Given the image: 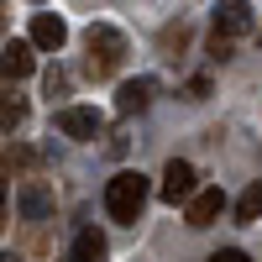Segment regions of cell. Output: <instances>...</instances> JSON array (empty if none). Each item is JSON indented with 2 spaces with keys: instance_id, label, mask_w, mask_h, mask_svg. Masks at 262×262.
<instances>
[{
  "instance_id": "6da1fadb",
  "label": "cell",
  "mask_w": 262,
  "mask_h": 262,
  "mask_svg": "<svg viewBox=\"0 0 262 262\" xmlns=\"http://www.w3.org/2000/svg\"><path fill=\"white\" fill-rule=\"evenodd\" d=\"M84 48H90V53H84V74H90V79H111L126 63V53H131L126 32H116V27H90V32H84Z\"/></svg>"
},
{
  "instance_id": "7a4b0ae2",
  "label": "cell",
  "mask_w": 262,
  "mask_h": 262,
  "mask_svg": "<svg viewBox=\"0 0 262 262\" xmlns=\"http://www.w3.org/2000/svg\"><path fill=\"white\" fill-rule=\"evenodd\" d=\"M105 210H111V221L137 226L142 210H147V179L142 173H116V179L105 184Z\"/></svg>"
},
{
  "instance_id": "3957f363",
  "label": "cell",
  "mask_w": 262,
  "mask_h": 262,
  "mask_svg": "<svg viewBox=\"0 0 262 262\" xmlns=\"http://www.w3.org/2000/svg\"><path fill=\"white\" fill-rule=\"evenodd\" d=\"M58 131L74 137V142H95L100 131H105V116L90 111V105H69V111H58Z\"/></svg>"
},
{
  "instance_id": "277c9868",
  "label": "cell",
  "mask_w": 262,
  "mask_h": 262,
  "mask_svg": "<svg viewBox=\"0 0 262 262\" xmlns=\"http://www.w3.org/2000/svg\"><path fill=\"white\" fill-rule=\"evenodd\" d=\"M215 32H221V37L252 32V6H247V0H221V6H215Z\"/></svg>"
},
{
  "instance_id": "5b68a950",
  "label": "cell",
  "mask_w": 262,
  "mask_h": 262,
  "mask_svg": "<svg viewBox=\"0 0 262 262\" xmlns=\"http://www.w3.org/2000/svg\"><path fill=\"white\" fill-rule=\"evenodd\" d=\"M63 42H69V27H63V16L37 11V16H32V48H42V53H58Z\"/></svg>"
},
{
  "instance_id": "8992f818",
  "label": "cell",
  "mask_w": 262,
  "mask_h": 262,
  "mask_svg": "<svg viewBox=\"0 0 262 262\" xmlns=\"http://www.w3.org/2000/svg\"><path fill=\"white\" fill-rule=\"evenodd\" d=\"M158 194H163L168 205H179V200H189V194H194V168H189L184 158H173V163L163 168V189H158Z\"/></svg>"
},
{
  "instance_id": "52a82bcc",
  "label": "cell",
  "mask_w": 262,
  "mask_h": 262,
  "mask_svg": "<svg viewBox=\"0 0 262 262\" xmlns=\"http://www.w3.org/2000/svg\"><path fill=\"white\" fill-rule=\"evenodd\" d=\"M226 210V194L221 189H200V194H189V226L194 231H205V226H215V215Z\"/></svg>"
},
{
  "instance_id": "ba28073f",
  "label": "cell",
  "mask_w": 262,
  "mask_h": 262,
  "mask_svg": "<svg viewBox=\"0 0 262 262\" xmlns=\"http://www.w3.org/2000/svg\"><path fill=\"white\" fill-rule=\"evenodd\" d=\"M152 95H158V84H152V79H126L121 95H116V111H121V116H142L147 105H152Z\"/></svg>"
},
{
  "instance_id": "9c48e42d",
  "label": "cell",
  "mask_w": 262,
  "mask_h": 262,
  "mask_svg": "<svg viewBox=\"0 0 262 262\" xmlns=\"http://www.w3.org/2000/svg\"><path fill=\"white\" fill-rule=\"evenodd\" d=\"M32 69H37L32 42H6V48H0V79H27Z\"/></svg>"
},
{
  "instance_id": "30bf717a",
  "label": "cell",
  "mask_w": 262,
  "mask_h": 262,
  "mask_svg": "<svg viewBox=\"0 0 262 262\" xmlns=\"http://www.w3.org/2000/svg\"><path fill=\"white\" fill-rule=\"evenodd\" d=\"M105 252H111V247H105V236L95 226H84L74 236V262H105Z\"/></svg>"
},
{
  "instance_id": "8fae6325",
  "label": "cell",
  "mask_w": 262,
  "mask_h": 262,
  "mask_svg": "<svg viewBox=\"0 0 262 262\" xmlns=\"http://www.w3.org/2000/svg\"><path fill=\"white\" fill-rule=\"evenodd\" d=\"M262 215V184H252L242 200H236V221H257Z\"/></svg>"
},
{
  "instance_id": "7c38bea8",
  "label": "cell",
  "mask_w": 262,
  "mask_h": 262,
  "mask_svg": "<svg viewBox=\"0 0 262 262\" xmlns=\"http://www.w3.org/2000/svg\"><path fill=\"white\" fill-rule=\"evenodd\" d=\"M21 215H27V221H42V215H48V194L42 189H21Z\"/></svg>"
},
{
  "instance_id": "4fadbf2b",
  "label": "cell",
  "mask_w": 262,
  "mask_h": 262,
  "mask_svg": "<svg viewBox=\"0 0 262 262\" xmlns=\"http://www.w3.org/2000/svg\"><path fill=\"white\" fill-rule=\"evenodd\" d=\"M21 116H27V105H21V100H11V95L0 100V131H16V126H21Z\"/></svg>"
},
{
  "instance_id": "5bb4252c",
  "label": "cell",
  "mask_w": 262,
  "mask_h": 262,
  "mask_svg": "<svg viewBox=\"0 0 262 262\" xmlns=\"http://www.w3.org/2000/svg\"><path fill=\"white\" fill-rule=\"evenodd\" d=\"M184 42H189V21H173V27L163 32V48H168L173 58H179V48H184Z\"/></svg>"
},
{
  "instance_id": "9a60e30c",
  "label": "cell",
  "mask_w": 262,
  "mask_h": 262,
  "mask_svg": "<svg viewBox=\"0 0 262 262\" xmlns=\"http://www.w3.org/2000/svg\"><path fill=\"white\" fill-rule=\"evenodd\" d=\"M210 58H215V63H226V58H231V37L215 32V37H210Z\"/></svg>"
},
{
  "instance_id": "2e32d148",
  "label": "cell",
  "mask_w": 262,
  "mask_h": 262,
  "mask_svg": "<svg viewBox=\"0 0 262 262\" xmlns=\"http://www.w3.org/2000/svg\"><path fill=\"white\" fill-rule=\"evenodd\" d=\"M69 90V79H63V69H48V95H63Z\"/></svg>"
},
{
  "instance_id": "e0dca14e",
  "label": "cell",
  "mask_w": 262,
  "mask_h": 262,
  "mask_svg": "<svg viewBox=\"0 0 262 262\" xmlns=\"http://www.w3.org/2000/svg\"><path fill=\"white\" fill-rule=\"evenodd\" d=\"M210 262H252V257H247V252H242V247H226V252H215V257H210Z\"/></svg>"
},
{
  "instance_id": "ac0fdd59",
  "label": "cell",
  "mask_w": 262,
  "mask_h": 262,
  "mask_svg": "<svg viewBox=\"0 0 262 262\" xmlns=\"http://www.w3.org/2000/svg\"><path fill=\"white\" fill-rule=\"evenodd\" d=\"M210 95V79H189V100H205Z\"/></svg>"
},
{
  "instance_id": "d6986e66",
  "label": "cell",
  "mask_w": 262,
  "mask_h": 262,
  "mask_svg": "<svg viewBox=\"0 0 262 262\" xmlns=\"http://www.w3.org/2000/svg\"><path fill=\"white\" fill-rule=\"evenodd\" d=\"M0 231H6V184H0Z\"/></svg>"
},
{
  "instance_id": "ffe728a7",
  "label": "cell",
  "mask_w": 262,
  "mask_h": 262,
  "mask_svg": "<svg viewBox=\"0 0 262 262\" xmlns=\"http://www.w3.org/2000/svg\"><path fill=\"white\" fill-rule=\"evenodd\" d=\"M0 262H21V257H11V252H0Z\"/></svg>"
}]
</instances>
